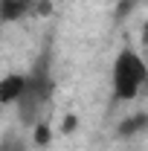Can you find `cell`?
I'll use <instances>...</instances> for the list:
<instances>
[{"label": "cell", "instance_id": "5b68a950", "mask_svg": "<svg viewBox=\"0 0 148 151\" xmlns=\"http://www.w3.org/2000/svg\"><path fill=\"white\" fill-rule=\"evenodd\" d=\"M148 128V116L145 113H137V116H128L122 125H119V137H134L137 131Z\"/></svg>", "mask_w": 148, "mask_h": 151}, {"label": "cell", "instance_id": "8992f818", "mask_svg": "<svg viewBox=\"0 0 148 151\" xmlns=\"http://www.w3.org/2000/svg\"><path fill=\"white\" fill-rule=\"evenodd\" d=\"M35 142L38 145H47L50 142V125L47 122H38L35 125Z\"/></svg>", "mask_w": 148, "mask_h": 151}, {"label": "cell", "instance_id": "7a4b0ae2", "mask_svg": "<svg viewBox=\"0 0 148 151\" xmlns=\"http://www.w3.org/2000/svg\"><path fill=\"white\" fill-rule=\"evenodd\" d=\"M148 81V67L145 61L137 55L134 50H122L113 61V96L119 102L134 99Z\"/></svg>", "mask_w": 148, "mask_h": 151}, {"label": "cell", "instance_id": "277c9868", "mask_svg": "<svg viewBox=\"0 0 148 151\" xmlns=\"http://www.w3.org/2000/svg\"><path fill=\"white\" fill-rule=\"evenodd\" d=\"M35 9V0H0V23H15Z\"/></svg>", "mask_w": 148, "mask_h": 151}, {"label": "cell", "instance_id": "9c48e42d", "mask_svg": "<svg viewBox=\"0 0 148 151\" xmlns=\"http://www.w3.org/2000/svg\"><path fill=\"white\" fill-rule=\"evenodd\" d=\"M119 3H125V6H128V3H139V0H119Z\"/></svg>", "mask_w": 148, "mask_h": 151}, {"label": "cell", "instance_id": "3957f363", "mask_svg": "<svg viewBox=\"0 0 148 151\" xmlns=\"http://www.w3.org/2000/svg\"><path fill=\"white\" fill-rule=\"evenodd\" d=\"M23 87H26V76L12 73L6 78H0V105H12L23 96Z\"/></svg>", "mask_w": 148, "mask_h": 151}, {"label": "cell", "instance_id": "6da1fadb", "mask_svg": "<svg viewBox=\"0 0 148 151\" xmlns=\"http://www.w3.org/2000/svg\"><path fill=\"white\" fill-rule=\"evenodd\" d=\"M52 96V76H50V55H44L35 64V70L26 76V87H23V96L18 102V113H20V122L23 125H35L41 122V113L47 108Z\"/></svg>", "mask_w": 148, "mask_h": 151}, {"label": "cell", "instance_id": "ba28073f", "mask_svg": "<svg viewBox=\"0 0 148 151\" xmlns=\"http://www.w3.org/2000/svg\"><path fill=\"white\" fill-rule=\"evenodd\" d=\"M75 128V116H67V125H64V131H73Z\"/></svg>", "mask_w": 148, "mask_h": 151}, {"label": "cell", "instance_id": "52a82bcc", "mask_svg": "<svg viewBox=\"0 0 148 151\" xmlns=\"http://www.w3.org/2000/svg\"><path fill=\"white\" fill-rule=\"evenodd\" d=\"M0 151H23V142L15 139V137H6V139L0 142Z\"/></svg>", "mask_w": 148, "mask_h": 151}]
</instances>
